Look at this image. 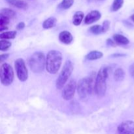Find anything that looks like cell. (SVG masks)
Segmentation results:
<instances>
[{
  "label": "cell",
  "mask_w": 134,
  "mask_h": 134,
  "mask_svg": "<svg viewBox=\"0 0 134 134\" xmlns=\"http://www.w3.org/2000/svg\"><path fill=\"white\" fill-rule=\"evenodd\" d=\"M95 72H93L90 76L82 78L79 81L77 85V92L81 99H85L90 94L95 92L96 79Z\"/></svg>",
  "instance_id": "6da1fadb"
},
{
  "label": "cell",
  "mask_w": 134,
  "mask_h": 134,
  "mask_svg": "<svg viewBox=\"0 0 134 134\" xmlns=\"http://www.w3.org/2000/svg\"><path fill=\"white\" fill-rule=\"evenodd\" d=\"M109 70V67L102 66L96 75L95 84V93L99 98L103 97L106 92L107 79L108 78Z\"/></svg>",
  "instance_id": "7a4b0ae2"
},
{
  "label": "cell",
  "mask_w": 134,
  "mask_h": 134,
  "mask_svg": "<svg viewBox=\"0 0 134 134\" xmlns=\"http://www.w3.org/2000/svg\"><path fill=\"white\" fill-rule=\"evenodd\" d=\"M62 61V54L60 52L52 50L48 52L46 58V69L51 74H56L58 71Z\"/></svg>",
  "instance_id": "3957f363"
},
{
  "label": "cell",
  "mask_w": 134,
  "mask_h": 134,
  "mask_svg": "<svg viewBox=\"0 0 134 134\" xmlns=\"http://www.w3.org/2000/svg\"><path fill=\"white\" fill-rule=\"evenodd\" d=\"M28 65L34 73H40L43 71L46 67V58L41 52H35L30 56Z\"/></svg>",
  "instance_id": "277c9868"
},
{
  "label": "cell",
  "mask_w": 134,
  "mask_h": 134,
  "mask_svg": "<svg viewBox=\"0 0 134 134\" xmlns=\"http://www.w3.org/2000/svg\"><path fill=\"white\" fill-rule=\"evenodd\" d=\"M73 71V65L70 60H67L63 66L62 69L58 77L56 82V88L58 89L62 88L65 85L71 75Z\"/></svg>",
  "instance_id": "5b68a950"
},
{
  "label": "cell",
  "mask_w": 134,
  "mask_h": 134,
  "mask_svg": "<svg viewBox=\"0 0 134 134\" xmlns=\"http://www.w3.org/2000/svg\"><path fill=\"white\" fill-rule=\"evenodd\" d=\"M0 79L3 85L8 86L14 80V71L13 68L9 64L4 63L0 68Z\"/></svg>",
  "instance_id": "8992f818"
},
{
  "label": "cell",
  "mask_w": 134,
  "mask_h": 134,
  "mask_svg": "<svg viewBox=\"0 0 134 134\" xmlns=\"http://www.w3.org/2000/svg\"><path fill=\"white\" fill-rule=\"evenodd\" d=\"M14 67L18 79L22 82L26 81L28 78V71L24 60L22 58L17 59L14 63Z\"/></svg>",
  "instance_id": "52a82bcc"
},
{
  "label": "cell",
  "mask_w": 134,
  "mask_h": 134,
  "mask_svg": "<svg viewBox=\"0 0 134 134\" xmlns=\"http://www.w3.org/2000/svg\"><path fill=\"white\" fill-rule=\"evenodd\" d=\"M77 83L73 79L70 80L64 86L62 91V97L65 100H70L74 97L75 93Z\"/></svg>",
  "instance_id": "ba28073f"
},
{
  "label": "cell",
  "mask_w": 134,
  "mask_h": 134,
  "mask_svg": "<svg viewBox=\"0 0 134 134\" xmlns=\"http://www.w3.org/2000/svg\"><path fill=\"white\" fill-rule=\"evenodd\" d=\"M119 134H134V122L126 120L119 124L117 128Z\"/></svg>",
  "instance_id": "9c48e42d"
},
{
  "label": "cell",
  "mask_w": 134,
  "mask_h": 134,
  "mask_svg": "<svg viewBox=\"0 0 134 134\" xmlns=\"http://www.w3.org/2000/svg\"><path fill=\"white\" fill-rule=\"evenodd\" d=\"M101 16L102 14L98 10H92L85 17V23L86 24H91L100 19Z\"/></svg>",
  "instance_id": "30bf717a"
},
{
  "label": "cell",
  "mask_w": 134,
  "mask_h": 134,
  "mask_svg": "<svg viewBox=\"0 0 134 134\" xmlns=\"http://www.w3.org/2000/svg\"><path fill=\"white\" fill-rule=\"evenodd\" d=\"M59 39L64 44H70L73 40V35L68 31H63L59 34Z\"/></svg>",
  "instance_id": "8fae6325"
},
{
  "label": "cell",
  "mask_w": 134,
  "mask_h": 134,
  "mask_svg": "<svg viewBox=\"0 0 134 134\" xmlns=\"http://www.w3.org/2000/svg\"><path fill=\"white\" fill-rule=\"evenodd\" d=\"M5 1L9 5L18 8V9L26 10L28 7V5H27V3L25 2L23 0H5Z\"/></svg>",
  "instance_id": "7c38bea8"
},
{
  "label": "cell",
  "mask_w": 134,
  "mask_h": 134,
  "mask_svg": "<svg viewBox=\"0 0 134 134\" xmlns=\"http://www.w3.org/2000/svg\"><path fill=\"white\" fill-rule=\"evenodd\" d=\"M103 53L98 51H92L86 55L85 58L88 60H96L103 57Z\"/></svg>",
  "instance_id": "4fadbf2b"
},
{
  "label": "cell",
  "mask_w": 134,
  "mask_h": 134,
  "mask_svg": "<svg viewBox=\"0 0 134 134\" xmlns=\"http://www.w3.org/2000/svg\"><path fill=\"white\" fill-rule=\"evenodd\" d=\"M113 39L115 43L119 44H121V45H126V44H128L129 43V40H128V38L123 36V35H120V34L114 35Z\"/></svg>",
  "instance_id": "5bb4252c"
},
{
  "label": "cell",
  "mask_w": 134,
  "mask_h": 134,
  "mask_svg": "<svg viewBox=\"0 0 134 134\" xmlns=\"http://www.w3.org/2000/svg\"><path fill=\"white\" fill-rule=\"evenodd\" d=\"M57 20L54 17H50L43 22V27L44 29H51L54 27L56 25Z\"/></svg>",
  "instance_id": "9a60e30c"
},
{
  "label": "cell",
  "mask_w": 134,
  "mask_h": 134,
  "mask_svg": "<svg viewBox=\"0 0 134 134\" xmlns=\"http://www.w3.org/2000/svg\"><path fill=\"white\" fill-rule=\"evenodd\" d=\"M84 13L82 11H77L75 13L73 17V23L75 26H79L81 24L84 18Z\"/></svg>",
  "instance_id": "2e32d148"
},
{
  "label": "cell",
  "mask_w": 134,
  "mask_h": 134,
  "mask_svg": "<svg viewBox=\"0 0 134 134\" xmlns=\"http://www.w3.org/2000/svg\"><path fill=\"white\" fill-rule=\"evenodd\" d=\"M9 22H10V18L2 14H0V31H3V30H7V26L9 24Z\"/></svg>",
  "instance_id": "e0dca14e"
},
{
  "label": "cell",
  "mask_w": 134,
  "mask_h": 134,
  "mask_svg": "<svg viewBox=\"0 0 134 134\" xmlns=\"http://www.w3.org/2000/svg\"><path fill=\"white\" fill-rule=\"evenodd\" d=\"M124 76H125V73L122 68H118L114 73V79L115 81H118V82L123 81V79H124Z\"/></svg>",
  "instance_id": "ac0fdd59"
},
{
  "label": "cell",
  "mask_w": 134,
  "mask_h": 134,
  "mask_svg": "<svg viewBox=\"0 0 134 134\" xmlns=\"http://www.w3.org/2000/svg\"><path fill=\"white\" fill-rule=\"evenodd\" d=\"M16 35V31H10L2 32L0 34V38L1 39H14Z\"/></svg>",
  "instance_id": "d6986e66"
},
{
  "label": "cell",
  "mask_w": 134,
  "mask_h": 134,
  "mask_svg": "<svg viewBox=\"0 0 134 134\" xmlns=\"http://www.w3.org/2000/svg\"><path fill=\"white\" fill-rule=\"evenodd\" d=\"M0 14H2V15L10 18H10H14V17L16 16V13L14 10H13L10 9H7V8L1 9Z\"/></svg>",
  "instance_id": "ffe728a7"
},
{
  "label": "cell",
  "mask_w": 134,
  "mask_h": 134,
  "mask_svg": "<svg viewBox=\"0 0 134 134\" xmlns=\"http://www.w3.org/2000/svg\"><path fill=\"white\" fill-rule=\"evenodd\" d=\"M73 3L74 0H62L59 7L62 9H68L73 5Z\"/></svg>",
  "instance_id": "44dd1931"
},
{
  "label": "cell",
  "mask_w": 134,
  "mask_h": 134,
  "mask_svg": "<svg viewBox=\"0 0 134 134\" xmlns=\"http://www.w3.org/2000/svg\"><path fill=\"white\" fill-rule=\"evenodd\" d=\"M123 3H124V0H114L111 7V10L113 11H117L122 7Z\"/></svg>",
  "instance_id": "7402d4cb"
},
{
  "label": "cell",
  "mask_w": 134,
  "mask_h": 134,
  "mask_svg": "<svg viewBox=\"0 0 134 134\" xmlns=\"http://www.w3.org/2000/svg\"><path fill=\"white\" fill-rule=\"evenodd\" d=\"M12 43L10 41L3 39L0 41V50L1 51H5L9 49L11 46Z\"/></svg>",
  "instance_id": "603a6c76"
},
{
  "label": "cell",
  "mask_w": 134,
  "mask_h": 134,
  "mask_svg": "<svg viewBox=\"0 0 134 134\" xmlns=\"http://www.w3.org/2000/svg\"><path fill=\"white\" fill-rule=\"evenodd\" d=\"M89 31L93 34L95 35H98L102 32V26L100 25H94V26H91L89 29Z\"/></svg>",
  "instance_id": "cb8c5ba5"
},
{
  "label": "cell",
  "mask_w": 134,
  "mask_h": 134,
  "mask_svg": "<svg viewBox=\"0 0 134 134\" xmlns=\"http://www.w3.org/2000/svg\"><path fill=\"white\" fill-rule=\"evenodd\" d=\"M102 32L105 33L109 29L110 27V22L109 20H105L103 22V25H102Z\"/></svg>",
  "instance_id": "d4e9b609"
},
{
  "label": "cell",
  "mask_w": 134,
  "mask_h": 134,
  "mask_svg": "<svg viewBox=\"0 0 134 134\" xmlns=\"http://www.w3.org/2000/svg\"><path fill=\"white\" fill-rule=\"evenodd\" d=\"M25 27V24L24 22H21L20 23H18L16 26V29L18 30H22Z\"/></svg>",
  "instance_id": "484cf974"
},
{
  "label": "cell",
  "mask_w": 134,
  "mask_h": 134,
  "mask_svg": "<svg viewBox=\"0 0 134 134\" xmlns=\"http://www.w3.org/2000/svg\"><path fill=\"white\" fill-rule=\"evenodd\" d=\"M129 71H130V73L131 76H132V77L134 79V63L130 65Z\"/></svg>",
  "instance_id": "4316f807"
},
{
  "label": "cell",
  "mask_w": 134,
  "mask_h": 134,
  "mask_svg": "<svg viewBox=\"0 0 134 134\" xmlns=\"http://www.w3.org/2000/svg\"><path fill=\"white\" fill-rule=\"evenodd\" d=\"M9 54H1L0 56V59H1V62H3L5 60L8 58Z\"/></svg>",
  "instance_id": "83f0119b"
},
{
  "label": "cell",
  "mask_w": 134,
  "mask_h": 134,
  "mask_svg": "<svg viewBox=\"0 0 134 134\" xmlns=\"http://www.w3.org/2000/svg\"><path fill=\"white\" fill-rule=\"evenodd\" d=\"M107 43H108V44H109V45L114 46V44H115V41H113L111 40V39H107Z\"/></svg>",
  "instance_id": "f1b7e54d"
},
{
  "label": "cell",
  "mask_w": 134,
  "mask_h": 134,
  "mask_svg": "<svg viewBox=\"0 0 134 134\" xmlns=\"http://www.w3.org/2000/svg\"><path fill=\"white\" fill-rule=\"evenodd\" d=\"M131 19L132 20V21H133V22H134V14H132V15L131 16Z\"/></svg>",
  "instance_id": "f546056e"
},
{
  "label": "cell",
  "mask_w": 134,
  "mask_h": 134,
  "mask_svg": "<svg viewBox=\"0 0 134 134\" xmlns=\"http://www.w3.org/2000/svg\"><path fill=\"white\" fill-rule=\"evenodd\" d=\"M98 1H99V0H98Z\"/></svg>",
  "instance_id": "4dcf8cb0"
}]
</instances>
